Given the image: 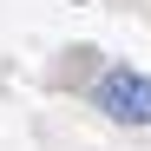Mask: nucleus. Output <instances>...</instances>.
<instances>
[{"label": "nucleus", "instance_id": "nucleus-1", "mask_svg": "<svg viewBox=\"0 0 151 151\" xmlns=\"http://www.w3.org/2000/svg\"><path fill=\"white\" fill-rule=\"evenodd\" d=\"M92 105L112 125H151V79L132 72V66H112V72L92 79Z\"/></svg>", "mask_w": 151, "mask_h": 151}]
</instances>
